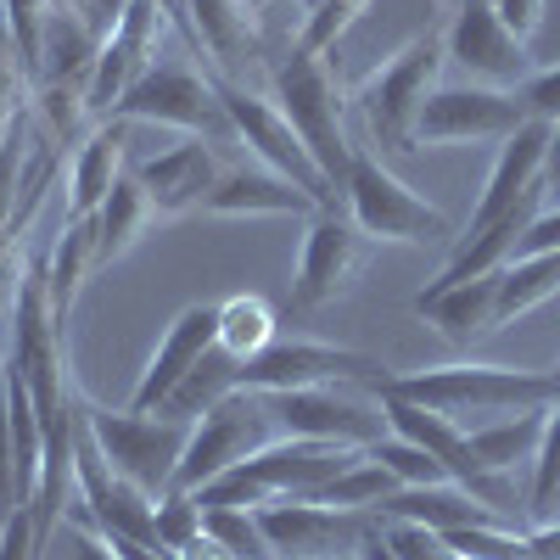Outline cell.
Segmentation results:
<instances>
[{"label": "cell", "instance_id": "obj_1", "mask_svg": "<svg viewBox=\"0 0 560 560\" xmlns=\"http://www.w3.org/2000/svg\"><path fill=\"white\" fill-rule=\"evenodd\" d=\"M376 398H404L420 409H438L448 420L459 415H516V409H549L560 398L549 370H522V364H438V370H409L370 387Z\"/></svg>", "mask_w": 560, "mask_h": 560}, {"label": "cell", "instance_id": "obj_2", "mask_svg": "<svg viewBox=\"0 0 560 560\" xmlns=\"http://www.w3.org/2000/svg\"><path fill=\"white\" fill-rule=\"evenodd\" d=\"M79 420H84V438L96 443V454L113 465V471L124 482H135L140 493H152L163 499L174 488V471H179V459H185V443H191V427L163 409L152 415H140V409H96V404H84L79 398Z\"/></svg>", "mask_w": 560, "mask_h": 560}, {"label": "cell", "instance_id": "obj_3", "mask_svg": "<svg viewBox=\"0 0 560 560\" xmlns=\"http://www.w3.org/2000/svg\"><path fill=\"white\" fill-rule=\"evenodd\" d=\"M342 197H348V219L364 230L370 242H409V247H438L454 236V224L443 208H432L427 197H415L409 185L370 152L353 147L348 152V174H342Z\"/></svg>", "mask_w": 560, "mask_h": 560}, {"label": "cell", "instance_id": "obj_4", "mask_svg": "<svg viewBox=\"0 0 560 560\" xmlns=\"http://www.w3.org/2000/svg\"><path fill=\"white\" fill-rule=\"evenodd\" d=\"M275 107L287 113V124L298 129L308 158L325 168V179L342 185L353 140L342 129V96H337V79L325 68V57H308L292 45V57L275 68Z\"/></svg>", "mask_w": 560, "mask_h": 560}, {"label": "cell", "instance_id": "obj_5", "mask_svg": "<svg viewBox=\"0 0 560 560\" xmlns=\"http://www.w3.org/2000/svg\"><path fill=\"white\" fill-rule=\"evenodd\" d=\"M443 62H448L443 34H420V39L404 45V51H398L387 68H376V73L364 79L359 113H364L370 135H376L382 147L415 152V124H420V107H427V96L438 90Z\"/></svg>", "mask_w": 560, "mask_h": 560}, {"label": "cell", "instance_id": "obj_6", "mask_svg": "<svg viewBox=\"0 0 560 560\" xmlns=\"http://www.w3.org/2000/svg\"><path fill=\"white\" fill-rule=\"evenodd\" d=\"M280 438L275 415L264 404V393H230L224 404H213L197 427H191V443H185V459L174 471V488L179 493H197L208 488L213 477H224L230 465L253 459L258 448H269Z\"/></svg>", "mask_w": 560, "mask_h": 560}, {"label": "cell", "instance_id": "obj_7", "mask_svg": "<svg viewBox=\"0 0 560 560\" xmlns=\"http://www.w3.org/2000/svg\"><path fill=\"white\" fill-rule=\"evenodd\" d=\"M213 90H219V102H224L230 135H236L242 147H247V152L264 163V168H275L280 179H292L298 191H308L319 208H331V202H337V185L325 179V168L308 158V147L298 140V129L287 124V113H280L275 102H258L247 84H230V79H219Z\"/></svg>", "mask_w": 560, "mask_h": 560}, {"label": "cell", "instance_id": "obj_8", "mask_svg": "<svg viewBox=\"0 0 560 560\" xmlns=\"http://www.w3.org/2000/svg\"><path fill=\"white\" fill-rule=\"evenodd\" d=\"M325 382H359L376 387L387 382V364L370 359L359 348H337V342H303V337H275L264 353H253L236 370L242 393H292V387H325Z\"/></svg>", "mask_w": 560, "mask_h": 560}, {"label": "cell", "instance_id": "obj_9", "mask_svg": "<svg viewBox=\"0 0 560 560\" xmlns=\"http://www.w3.org/2000/svg\"><path fill=\"white\" fill-rule=\"evenodd\" d=\"M443 51L471 84H493V90H522L538 73L527 39H516L504 28V18L493 12V0H448Z\"/></svg>", "mask_w": 560, "mask_h": 560}, {"label": "cell", "instance_id": "obj_10", "mask_svg": "<svg viewBox=\"0 0 560 560\" xmlns=\"http://www.w3.org/2000/svg\"><path fill=\"white\" fill-rule=\"evenodd\" d=\"M280 438H314V443H342V448H370L376 438H387V415L382 398H353L342 393V382L325 387H292V393H264Z\"/></svg>", "mask_w": 560, "mask_h": 560}, {"label": "cell", "instance_id": "obj_11", "mask_svg": "<svg viewBox=\"0 0 560 560\" xmlns=\"http://www.w3.org/2000/svg\"><path fill=\"white\" fill-rule=\"evenodd\" d=\"M258 527L275 560H353L376 516L370 510H337L319 499H269L258 504Z\"/></svg>", "mask_w": 560, "mask_h": 560}, {"label": "cell", "instance_id": "obj_12", "mask_svg": "<svg viewBox=\"0 0 560 560\" xmlns=\"http://www.w3.org/2000/svg\"><path fill=\"white\" fill-rule=\"evenodd\" d=\"M527 124L516 90L493 84H438L415 124V147H477V140H510Z\"/></svg>", "mask_w": 560, "mask_h": 560}, {"label": "cell", "instance_id": "obj_13", "mask_svg": "<svg viewBox=\"0 0 560 560\" xmlns=\"http://www.w3.org/2000/svg\"><path fill=\"white\" fill-rule=\"evenodd\" d=\"M118 124H168L179 135H230L224 102L208 79H197L185 62H152L129 84V96L113 107Z\"/></svg>", "mask_w": 560, "mask_h": 560}, {"label": "cell", "instance_id": "obj_14", "mask_svg": "<svg viewBox=\"0 0 560 560\" xmlns=\"http://www.w3.org/2000/svg\"><path fill=\"white\" fill-rule=\"evenodd\" d=\"M364 247L370 236L342 219L337 208H319L308 219V236H303V258H298V280H292V308L308 314V308H325L337 303L342 292H353V280L364 269Z\"/></svg>", "mask_w": 560, "mask_h": 560}, {"label": "cell", "instance_id": "obj_15", "mask_svg": "<svg viewBox=\"0 0 560 560\" xmlns=\"http://www.w3.org/2000/svg\"><path fill=\"white\" fill-rule=\"evenodd\" d=\"M544 147H549V124L544 118H527L516 135L499 147V163L488 174V191L482 202L471 208V219H465V236H477V230H493L504 219H516L527 208H538V179H544ZM544 213V208H538Z\"/></svg>", "mask_w": 560, "mask_h": 560}, {"label": "cell", "instance_id": "obj_16", "mask_svg": "<svg viewBox=\"0 0 560 560\" xmlns=\"http://www.w3.org/2000/svg\"><path fill=\"white\" fill-rule=\"evenodd\" d=\"M213 342H219V303H191V308H179V314L168 319V331L158 337L147 370H140L129 409H140V415L163 409V404L174 398V387L202 364V353H208Z\"/></svg>", "mask_w": 560, "mask_h": 560}, {"label": "cell", "instance_id": "obj_17", "mask_svg": "<svg viewBox=\"0 0 560 560\" xmlns=\"http://www.w3.org/2000/svg\"><path fill=\"white\" fill-rule=\"evenodd\" d=\"M129 174L147 185L152 208H158L163 219H174V213L202 208L224 168H219V158L202 147V140L191 135V140H179V147H168V152H158V158H140Z\"/></svg>", "mask_w": 560, "mask_h": 560}, {"label": "cell", "instance_id": "obj_18", "mask_svg": "<svg viewBox=\"0 0 560 560\" xmlns=\"http://www.w3.org/2000/svg\"><path fill=\"white\" fill-rule=\"evenodd\" d=\"M202 213L213 219H269V213H292V219H314L319 202L308 191H298L292 179H280L275 168H224L219 185L208 191Z\"/></svg>", "mask_w": 560, "mask_h": 560}, {"label": "cell", "instance_id": "obj_19", "mask_svg": "<svg viewBox=\"0 0 560 560\" xmlns=\"http://www.w3.org/2000/svg\"><path fill=\"white\" fill-rule=\"evenodd\" d=\"M376 522H415L427 533H459V527H510L504 516H493V510L482 499H471L465 488L454 482H438V488H398L393 499H382L376 510H370Z\"/></svg>", "mask_w": 560, "mask_h": 560}, {"label": "cell", "instance_id": "obj_20", "mask_svg": "<svg viewBox=\"0 0 560 560\" xmlns=\"http://www.w3.org/2000/svg\"><path fill=\"white\" fill-rule=\"evenodd\" d=\"M504 275V269H499ZM499 275H482V280H465V287H443V292H420L409 308L420 314V319H432L438 331H443V342H454V348H471L477 337H488V331H499Z\"/></svg>", "mask_w": 560, "mask_h": 560}, {"label": "cell", "instance_id": "obj_21", "mask_svg": "<svg viewBox=\"0 0 560 560\" xmlns=\"http://www.w3.org/2000/svg\"><path fill=\"white\" fill-rule=\"evenodd\" d=\"M191 7V45L219 62V79L242 84V68L253 62V7L247 0H185Z\"/></svg>", "mask_w": 560, "mask_h": 560}, {"label": "cell", "instance_id": "obj_22", "mask_svg": "<svg viewBox=\"0 0 560 560\" xmlns=\"http://www.w3.org/2000/svg\"><path fill=\"white\" fill-rule=\"evenodd\" d=\"M102 51V28L90 23L84 7H51L45 12V34H39V79L34 84H79Z\"/></svg>", "mask_w": 560, "mask_h": 560}, {"label": "cell", "instance_id": "obj_23", "mask_svg": "<svg viewBox=\"0 0 560 560\" xmlns=\"http://www.w3.org/2000/svg\"><path fill=\"white\" fill-rule=\"evenodd\" d=\"M124 179V129H118V118L107 124V129H96L79 147V158H73V174H68V208H73V219H90L107 197H113V185Z\"/></svg>", "mask_w": 560, "mask_h": 560}, {"label": "cell", "instance_id": "obj_24", "mask_svg": "<svg viewBox=\"0 0 560 560\" xmlns=\"http://www.w3.org/2000/svg\"><path fill=\"white\" fill-rule=\"evenodd\" d=\"M152 197H147V185H140L129 168H124V179L113 185V197L90 213V224H96V269L102 264H113V258H124L135 242H140V230L152 224Z\"/></svg>", "mask_w": 560, "mask_h": 560}, {"label": "cell", "instance_id": "obj_25", "mask_svg": "<svg viewBox=\"0 0 560 560\" xmlns=\"http://www.w3.org/2000/svg\"><path fill=\"white\" fill-rule=\"evenodd\" d=\"M544 420H549V409H516L510 420H499V427L471 432V448L482 459V471L510 477L516 465H533L538 459V443H544Z\"/></svg>", "mask_w": 560, "mask_h": 560}, {"label": "cell", "instance_id": "obj_26", "mask_svg": "<svg viewBox=\"0 0 560 560\" xmlns=\"http://www.w3.org/2000/svg\"><path fill=\"white\" fill-rule=\"evenodd\" d=\"M90 269H96V224H90V219H68L51 264H45V292H51V308H57L62 325L73 314V298H79Z\"/></svg>", "mask_w": 560, "mask_h": 560}, {"label": "cell", "instance_id": "obj_27", "mask_svg": "<svg viewBox=\"0 0 560 560\" xmlns=\"http://www.w3.org/2000/svg\"><path fill=\"white\" fill-rule=\"evenodd\" d=\"M560 292V247L555 253H527V258H510L499 275V325L533 314L538 303H549Z\"/></svg>", "mask_w": 560, "mask_h": 560}, {"label": "cell", "instance_id": "obj_28", "mask_svg": "<svg viewBox=\"0 0 560 560\" xmlns=\"http://www.w3.org/2000/svg\"><path fill=\"white\" fill-rule=\"evenodd\" d=\"M236 370H242V359H230V353L213 342V348L202 353V364L174 387V398L163 404V415L185 420V427H197V420H202L213 404H224L230 393H242V387H236Z\"/></svg>", "mask_w": 560, "mask_h": 560}, {"label": "cell", "instance_id": "obj_29", "mask_svg": "<svg viewBox=\"0 0 560 560\" xmlns=\"http://www.w3.org/2000/svg\"><path fill=\"white\" fill-rule=\"evenodd\" d=\"M147 68L152 62L135 57L118 34H102V51H96V62H90V73H84V113L90 118H113V107L129 96V84Z\"/></svg>", "mask_w": 560, "mask_h": 560}, {"label": "cell", "instance_id": "obj_30", "mask_svg": "<svg viewBox=\"0 0 560 560\" xmlns=\"http://www.w3.org/2000/svg\"><path fill=\"white\" fill-rule=\"evenodd\" d=\"M275 337H280V331H275V308H269L264 298L242 292V298H224V303H219V348H224L230 359L247 364V359L264 353Z\"/></svg>", "mask_w": 560, "mask_h": 560}, {"label": "cell", "instance_id": "obj_31", "mask_svg": "<svg viewBox=\"0 0 560 560\" xmlns=\"http://www.w3.org/2000/svg\"><path fill=\"white\" fill-rule=\"evenodd\" d=\"M398 493V477L387 471V465H376L370 454H359L342 477H331L325 488H314L308 499H319V504H337V510H376L382 499H393Z\"/></svg>", "mask_w": 560, "mask_h": 560}, {"label": "cell", "instance_id": "obj_32", "mask_svg": "<svg viewBox=\"0 0 560 560\" xmlns=\"http://www.w3.org/2000/svg\"><path fill=\"white\" fill-rule=\"evenodd\" d=\"M202 538L219 544L230 560H275V549L258 527V510H230V504L202 510Z\"/></svg>", "mask_w": 560, "mask_h": 560}, {"label": "cell", "instance_id": "obj_33", "mask_svg": "<svg viewBox=\"0 0 560 560\" xmlns=\"http://www.w3.org/2000/svg\"><path fill=\"white\" fill-rule=\"evenodd\" d=\"M364 454L376 459V465H387V471L398 477V488H438V482H448L443 465H438L427 448H415L409 438H398V432H393V438H376Z\"/></svg>", "mask_w": 560, "mask_h": 560}, {"label": "cell", "instance_id": "obj_34", "mask_svg": "<svg viewBox=\"0 0 560 560\" xmlns=\"http://www.w3.org/2000/svg\"><path fill=\"white\" fill-rule=\"evenodd\" d=\"M197 538H202V504H197V493L168 488V493L158 499V544H163V555L179 560Z\"/></svg>", "mask_w": 560, "mask_h": 560}, {"label": "cell", "instance_id": "obj_35", "mask_svg": "<svg viewBox=\"0 0 560 560\" xmlns=\"http://www.w3.org/2000/svg\"><path fill=\"white\" fill-rule=\"evenodd\" d=\"M364 7L370 0H319L314 7V18L303 23V34H298V51H308V57H325L331 45L364 18Z\"/></svg>", "mask_w": 560, "mask_h": 560}, {"label": "cell", "instance_id": "obj_36", "mask_svg": "<svg viewBox=\"0 0 560 560\" xmlns=\"http://www.w3.org/2000/svg\"><path fill=\"white\" fill-rule=\"evenodd\" d=\"M560 499V398L549 404V420H544V443H538V459H533V493L527 504L544 510Z\"/></svg>", "mask_w": 560, "mask_h": 560}, {"label": "cell", "instance_id": "obj_37", "mask_svg": "<svg viewBox=\"0 0 560 560\" xmlns=\"http://www.w3.org/2000/svg\"><path fill=\"white\" fill-rule=\"evenodd\" d=\"M0 560H45V544L34 533V504H18L0 522Z\"/></svg>", "mask_w": 560, "mask_h": 560}, {"label": "cell", "instance_id": "obj_38", "mask_svg": "<svg viewBox=\"0 0 560 560\" xmlns=\"http://www.w3.org/2000/svg\"><path fill=\"white\" fill-rule=\"evenodd\" d=\"M522 107H527V118H544V124H560V68H538L522 90Z\"/></svg>", "mask_w": 560, "mask_h": 560}, {"label": "cell", "instance_id": "obj_39", "mask_svg": "<svg viewBox=\"0 0 560 560\" xmlns=\"http://www.w3.org/2000/svg\"><path fill=\"white\" fill-rule=\"evenodd\" d=\"M18 510V443H12V415L7 393H0V522Z\"/></svg>", "mask_w": 560, "mask_h": 560}, {"label": "cell", "instance_id": "obj_40", "mask_svg": "<svg viewBox=\"0 0 560 560\" xmlns=\"http://www.w3.org/2000/svg\"><path fill=\"white\" fill-rule=\"evenodd\" d=\"M493 12L504 18V28L516 34V39H533L538 23H544V0H499Z\"/></svg>", "mask_w": 560, "mask_h": 560}, {"label": "cell", "instance_id": "obj_41", "mask_svg": "<svg viewBox=\"0 0 560 560\" xmlns=\"http://www.w3.org/2000/svg\"><path fill=\"white\" fill-rule=\"evenodd\" d=\"M538 191L555 197V208H560V124H549V147H544V179H538Z\"/></svg>", "mask_w": 560, "mask_h": 560}, {"label": "cell", "instance_id": "obj_42", "mask_svg": "<svg viewBox=\"0 0 560 560\" xmlns=\"http://www.w3.org/2000/svg\"><path fill=\"white\" fill-rule=\"evenodd\" d=\"M68 538H73V560H118V555L102 544V533H90V527H73Z\"/></svg>", "mask_w": 560, "mask_h": 560}, {"label": "cell", "instance_id": "obj_43", "mask_svg": "<svg viewBox=\"0 0 560 560\" xmlns=\"http://www.w3.org/2000/svg\"><path fill=\"white\" fill-rule=\"evenodd\" d=\"M353 560H398V549L387 544V533H382V522H376V527H370V533H364V544L353 549Z\"/></svg>", "mask_w": 560, "mask_h": 560}, {"label": "cell", "instance_id": "obj_44", "mask_svg": "<svg viewBox=\"0 0 560 560\" xmlns=\"http://www.w3.org/2000/svg\"><path fill=\"white\" fill-rule=\"evenodd\" d=\"M522 549H527V560H560V527H544V533L522 538Z\"/></svg>", "mask_w": 560, "mask_h": 560}, {"label": "cell", "instance_id": "obj_45", "mask_svg": "<svg viewBox=\"0 0 560 560\" xmlns=\"http://www.w3.org/2000/svg\"><path fill=\"white\" fill-rule=\"evenodd\" d=\"M124 7H129V0H84V12H90V23H96L102 34L124 18Z\"/></svg>", "mask_w": 560, "mask_h": 560}, {"label": "cell", "instance_id": "obj_46", "mask_svg": "<svg viewBox=\"0 0 560 560\" xmlns=\"http://www.w3.org/2000/svg\"><path fill=\"white\" fill-rule=\"evenodd\" d=\"M158 7H163V18H168L185 39H191V7H185V0H158Z\"/></svg>", "mask_w": 560, "mask_h": 560}, {"label": "cell", "instance_id": "obj_47", "mask_svg": "<svg viewBox=\"0 0 560 560\" xmlns=\"http://www.w3.org/2000/svg\"><path fill=\"white\" fill-rule=\"evenodd\" d=\"M7 348H12V337H7V325H0V370H7Z\"/></svg>", "mask_w": 560, "mask_h": 560}, {"label": "cell", "instance_id": "obj_48", "mask_svg": "<svg viewBox=\"0 0 560 560\" xmlns=\"http://www.w3.org/2000/svg\"><path fill=\"white\" fill-rule=\"evenodd\" d=\"M549 376H555V387H560V364H555V370H549Z\"/></svg>", "mask_w": 560, "mask_h": 560}, {"label": "cell", "instance_id": "obj_49", "mask_svg": "<svg viewBox=\"0 0 560 560\" xmlns=\"http://www.w3.org/2000/svg\"><path fill=\"white\" fill-rule=\"evenodd\" d=\"M493 7H499V0H493Z\"/></svg>", "mask_w": 560, "mask_h": 560}]
</instances>
